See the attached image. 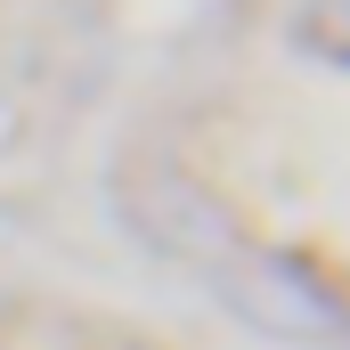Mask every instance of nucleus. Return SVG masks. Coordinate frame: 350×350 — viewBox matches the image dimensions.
Here are the masks:
<instances>
[{
  "label": "nucleus",
  "instance_id": "nucleus-2",
  "mask_svg": "<svg viewBox=\"0 0 350 350\" xmlns=\"http://www.w3.org/2000/svg\"><path fill=\"white\" fill-rule=\"evenodd\" d=\"M122 204H131V220L163 245V253H179V261H220V253H237V228H228V212L196 187V179H179L172 163H147V172L122 179Z\"/></svg>",
  "mask_w": 350,
  "mask_h": 350
},
{
  "label": "nucleus",
  "instance_id": "nucleus-3",
  "mask_svg": "<svg viewBox=\"0 0 350 350\" xmlns=\"http://www.w3.org/2000/svg\"><path fill=\"white\" fill-rule=\"evenodd\" d=\"M293 49L318 66H350V0H301L293 8Z\"/></svg>",
  "mask_w": 350,
  "mask_h": 350
},
{
  "label": "nucleus",
  "instance_id": "nucleus-1",
  "mask_svg": "<svg viewBox=\"0 0 350 350\" xmlns=\"http://www.w3.org/2000/svg\"><path fill=\"white\" fill-rule=\"evenodd\" d=\"M212 285H220V301L245 318V326H261V334H285V342H334L342 334V301L310 277L301 261H277V253H220L212 261Z\"/></svg>",
  "mask_w": 350,
  "mask_h": 350
}]
</instances>
